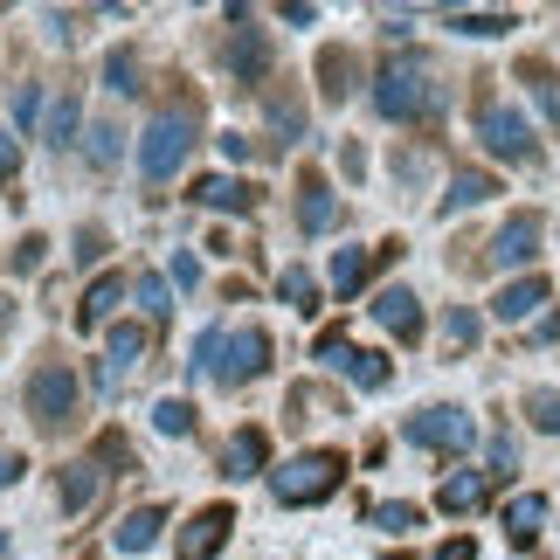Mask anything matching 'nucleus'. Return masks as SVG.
Wrapping results in <instances>:
<instances>
[{
	"label": "nucleus",
	"instance_id": "1",
	"mask_svg": "<svg viewBox=\"0 0 560 560\" xmlns=\"http://www.w3.org/2000/svg\"><path fill=\"white\" fill-rule=\"evenodd\" d=\"M194 139H201V97H174L166 112H153V125H145V139H139V174L145 180H174L187 153H194Z\"/></svg>",
	"mask_w": 560,
	"mask_h": 560
},
{
	"label": "nucleus",
	"instance_id": "2",
	"mask_svg": "<svg viewBox=\"0 0 560 560\" xmlns=\"http://www.w3.org/2000/svg\"><path fill=\"white\" fill-rule=\"evenodd\" d=\"M374 112L395 118V125H408V118H436V112H443V83H436V70H429L422 56L387 62V70L374 77Z\"/></svg>",
	"mask_w": 560,
	"mask_h": 560
},
{
	"label": "nucleus",
	"instance_id": "3",
	"mask_svg": "<svg viewBox=\"0 0 560 560\" xmlns=\"http://www.w3.org/2000/svg\"><path fill=\"white\" fill-rule=\"evenodd\" d=\"M339 485H347V457H339V450H298L291 464L270 470V491L284 505H318V499H332Z\"/></svg>",
	"mask_w": 560,
	"mask_h": 560
},
{
	"label": "nucleus",
	"instance_id": "4",
	"mask_svg": "<svg viewBox=\"0 0 560 560\" xmlns=\"http://www.w3.org/2000/svg\"><path fill=\"white\" fill-rule=\"evenodd\" d=\"M77 408H83V381L77 368H62V360H42V368L28 374V416L42 436H62V429L77 422Z\"/></svg>",
	"mask_w": 560,
	"mask_h": 560
},
{
	"label": "nucleus",
	"instance_id": "5",
	"mask_svg": "<svg viewBox=\"0 0 560 560\" xmlns=\"http://www.w3.org/2000/svg\"><path fill=\"white\" fill-rule=\"evenodd\" d=\"M312 360H318V368H332V374H347L353 387H368V395H381V387L395 381V368H387V353H374V347H353V339L339 332V326H326V332H318Z\"/></svg>",
	"mask_w": 560,
	"mask_h": 560
},
{
	"label": "nucleus",
	"instance_id": "6",
	"mask_svg": "<svg viewBox=\"0 0 560 560\" xmlns=\"http://www.w3.org/2000/svg\"><path fill=\"white\" fill-rule=\"evenodd\" d=\"M478 139H485L491 160H512V166H533V160H540L533 125L520 112H505V104H491V97H478Z\"/></svg>",
	"mask_w": 560,
	"mask_h": 560
},
{
	"label": "nucleus",
	"instance_id": "7",
	"mask_svg": "<svg viewBox=\"0 0 560 560\" xmlns=\"http://www.w3.org/2000/svg\"><path fill=\"white\" fill-rule=\"evenodd\" d=\"M401 436L416 443V450H443V457H457V450L478 443V422H470L457 401H436V408H422V416H408Z\"/></svg>",
	"mask_w": 560,
	"mask_h": 560
},
{
	"label": "nucleus",
	"instance_id": "8",
	"mask_svg": "<svg viewBox=\"0 0 560 560\" xmlns=\"http://www.w3.org/2000/svg\"><path fill=\"white\" fill-rule=\"evenodd\" d=\"M264 374H270V332H264V326L222 332V360H214V381H222V387H243V381H264Z\"/></svg>",
	"mask_w": 560,
	"mask_h": 560
},
{
	"label": "nucleus",
	"instance_id": "9",
	"mask_svg": "<svg viewBox=\"0 0 560 560\" xmlns=\"http://www.w3.org/2000/svg\"><path fill=\"white\" fill-rule=\"evenodd\" d=\"M229 21H235V28H229V42H222V62H229V77H235V83H264V77H270V35L256 28V21H249L243 8H235Z\"/></svg>",
	"mask_w": 560,
	"mask_h": 560
},
{
	"label": "nucleus",
	"instance_id": "10",
	"mask_svg": "<svg viewBox=\"0 0 560 560\" xmlns=\"http://www.w3.org/2000/svg\"><path fill=\"white\" fill-rule=\"evenodd\" d=\"M229 533H235V505H201L194 520L174 533V553L180 560H214L229 547Z\"/></svg>",
	"mask_w": 560,
	"mask_h": 560
},
{
	"label": "nucleus",
	"instance_id": "11",
	"mask_svg": "<svg viewBox=\"0 0 560 560\" xmlns=\"http://www.w3.org/2000/svg\"><path fill=\"white\" fill-rule=\"evenodd\" d=\"M145 360V326H112V339H104V360H97V395H118L125 374H132Z\"/></svg>",
	"mask_w": 560,
	"mask_h": 560
},
{
	"label": "nucleus",
	"instance_id": "12",
	"mask_svg": "<svg viewBox=\"0 0 560 560\" xmlns=\"http://www.w3.org/2000/svg\"><path fill=\"white\" fill-rule=\"evenodd\" d=\"M540 235H547V229H540V214L520 208L499 235H491V264H499V270H526L533 256H540Z\"/></svg>",
	"mask_w": 560,
	"mask_h": 560
},
{
	"label": "nucleus",
	"instance_id": "13",
	"mask_svg": "<svg viewBox=\"0 0 560 560\" xmlns=\"http://www.w3.org/2000/svg\"><path fill=\"white\" fill-rule=\"evenodd\" d=\"M368 312H374V318H381V326L395 332V339H408V347L422 339V298L408 291V284H387V291H374V305H368Z\"/></svg>",
	"mask_w": 560,
	"mask_h": 560
},
{
	"label": "nucleus",
	"instance_id": "14",
	"mask_svg": "<svg viewBox=\"0 0 560 560\" xmlns=\"http://www.w3.org/2000/svg\"><path fill=\"white\" fill-rule=\"evenodd\" d=\"M125 291H132V277H118V270H104L91 291L77 298V332H104L112 326V312L125 305Z\"/></svg>",
	"mask_w": 560,
	"mask_h": 560
},
{
	"label": "nucleus",
	"instance_id": "15",
	"mask_svg": "<svg viewBox=\"0 0 560 560\" xmlns=\"http://www.w3.org/2000/svg\"><path fill=\"white\" fill-rule=\"evenodd\" d=\"M332 222H339V194L326 187V174H312V166H305V174H298V229L326 235Z\"/></svg>",
	"mask_w": 560,
	"mask_h": 560
},
{
	"label": "nucleus",
	"instance_id": "16",
	"mask_svg": "<svg viewBox=\"0 0 560 560\" xmlns=\"http://www.w3.org/2000/svg\"><path fill=\"white\" fill-rule=\"evenodd\" d=\"M187 201L194 208H214V214H249L256 208V187L249 180H229V174H201L187 187Z\"/></svg>",
	"mask_w": 560,
	"mask_h": 560
},
{
	"label": "nucleus",
	"instance_id": "17",
	"mask_svg": "<svg viewBox=\"0 0 560 560\" xmlns=\"http://www.w3.org/2000/svg\"><path fill=\"white\" fill-rule=\"evenodd\" d=\"M547 298H553V291H547V277H533V270H526V277H512V284H505L499 298H491V318H505V326H520V318L547 312Z\"/></svg>",
	"mask_w": 560,
	"mask_h": 560
},
{
	"label": "nucleus",
	"instance_id": "18",
	"mask_svg": "<svg viewBox=\"0 0 560 560\" xmlns=\"http://www.w3.org/2000/svg\"><path fill=\"white\" fill-rule=\"evenodd\" d=\"M264 464H270V436L264 429H235L222 450V478H264Z\"/></svg>",
	"mask_w": 560,
	"mask_h": 560
},
{
	"label": "nucleus",
	"instance_id": "19",
	"mask_svg": "<svg viewBox=\"0 0 560 560\" xmlns=\"http://www.w3.org/2000/svg\"><path fill=\"white\" fill-rule=\"evenodd\" d=\"M104 478H112V470H97L91 457H77V464H62L56 491H62V505H70V512H91L104 499Z\"/></svg>",
	"mask_w": 560,
	"mask_h": 560
},
{
	"label": "nucleus",
	"instance_id": "20",
	"mask_svg": "<svg viewBox=\"0 0 560 560\" xmlns=\"http://www.w3.org/2000/svg\"><path fill=\"white\" fill-rule=\"evenodd\" d=\"M540 526H547V499H540V491H520V499L505 505V540L512 547H533V540H540Z\"/></svg>",
	"mask_w": 560,
	"mask_h": 560
},
{
	"label": "nucleus",
	"instance_id": "21",
	"mask_svg": "<svg viewBox=\"0 0 560 560\" xmlns=\"http://www.w3.org/2000/svg\"><path fill=\"white\" fill-rule=\"evenodd\" d=\"M160 526H166V505H139V512H125V520H118L112 540H118V553H145V547L160 540Z\"/></svg>",
	"mask_w": 560,
	"mask_h": 560
},
{
	"label": "nucleus",
	"instance_id": "22",
	"mask_svg": "<svg viewBox=\"0 0 560 560\" xmlns=\"http://www.w3.org/2000/svg\"><path fill=\"white\" fill-rule=\"evenodd\" d=\"M485 499H491V470H457V478H443V491H436L443 512H478Z\"/></svg>",
	"mask_w": 560,
	"mask_h": 560
},
{
	"label": "nucleus",
	"instance_id": "23",
	"mask_svg": "<svg viewBox=\"0 0 560 560\" xmlns=\"http://www.w3.org/2000/svg\"><path fill=\"white\" fill-rule=\"evenodd\" d=\"M353 77H360V56L353 49H339V42H332V49H318V91H326L332 104L353 91Z\"/></svg>",
	"mask_w": 560,
	"mask_h": 560
},
{
	"label": "nucleus",
	"instance_id": "24",
	"mask_svg": "<svg viewBox=\"0 0 560 560\" xmlns=\"http://www.w3.org/2000/svg\"><path fill=\"white\" fill-rule=\"evenodd\" d=\"M264 112H270V132H277V145L305 139V97H298V91H264Z\"/></svg>",
	"mask_w": 560,
	"mask_h": 560
},
{
	"label": "nucleus",
	"instance_id": "25",
	"mask_svg": "<svg viewBox=\"0 0 560 560\" xmlns=\"http://www.w3.org/2000/svg\"><path fill=\"white\" fill-rule=\"evenodd\" d=\"M520 83L533 91V104L553 118V132H560V77H553V62H540V56H526L520 62Z\"/></svg>",
	"mask_w": 560,
	"mask_h": 560
},
{
	"label": "nucleus",
	"instance_id": "26",
	"mask_svg": "<svg viewBox=\"0 0 560 560\" xmlns=\"http://www.w3.org/2000/svg\"><path fill=\"white\" fill-rule=\"evenodd\" d=\"M499 194V180L485 174V166H464L457 180H450V194H443V214H464V208H478V201H491Z\"/></svg>",
	"mask_w": 560,
	"mask_h": 560
},
{
	"label": "nucleus",
	"instance_id": "27",
	"mask_svg": "<svg viewBox=\"0 0 560 560\" xmlns=\"http://www.w3.org/2000/svg\"><path fill=\"white\" fill-rule=\"evenodd\" d=\"M368 277H374V249H339L332 256V291L339 298H360V291H368Z\"/></svg>",
	"mask_w": 560,
	"mask_h": 560
},
{
	"label": "nucleus",
	"instance_id": "28",
	"mask_svg": "<svg viewBox=\"0 0 560 560\" xmlns=\"http://www.w3.org/2000/svg\"><path fill=\"white\" fill-rule=\"evenodd\" d=\"M277 298H284L298 318H312V312H318V277H312L305 264H291L284 277H277Z\"/></svg>",
	"mask_w": 560,
	"mask_h": 560
},
{
	"label": "nucleus",
	"instance_id": "29",
	"mask_svg": "<svg viewBox=\"0 0 560 560\" xmlns=\"http://www.w3.org/2000/svg\"><path fill=\"white\" fill-rule=\"evenodd\" d=\"M450 28H457V35H505V28H520V14H505V8H491V14H478V8H470V14H450Z\"/></svg>",
	"mask_w": 560,
	"mask_h": 560
},
{
	"label": "nucleus",
	"instance_id": "30",
	"mask_svg": "<svg viewBox=\"0 0 560 560\" xmlns=\"http://www.w3.org/2000/svg\"><path fill=\"white\" fill-rule=\"evenodd\" d=\"M368 520H374L381 533H416V526H422V505H401V499H381V505H368Z\"/></svg>",
	"mask_w": 560,
	"mask_h": 560
},
{
	"label": "nucleus",
	"instance_id": "31",
	"mask_svg": "<svg viewBox=\"0 0 560 560\" xmlns=\"http://www.w3.org/2000/svg\"><path fill=\"white\" fill-rule=\"evenodd\" d=\"M478 332H485V318L478 312H470V305H450V318H443V339H450V347H478Z\"/></svg>",
	"mask_w": 560,
	"mask_h": 560
},
{
	"label": "nucleus",
	"instance_id": "32",
	"mask_svg": "<svg viewBox=\"0 0 560 560\" xmlns=\"http://www.w3.org/2000/svg\"><path fill=\"white\" fill-rule=\"evenodd\" d=\"M104 83H112L118 97H132L139 91V56L132 49H112V56H104Z\"/></svg>",
	"mask_w": 560,
	"mask_h": 560
},
{
	"label": "nucleus",
	"instance_id": "33",
	"mask_svg": "<svg viewBox=\"0 0 560 560\" xmlns=\"http://www.w3.org/2000/svg\"><path fill=\"white\" fill-rule=\"evenodd\" d=\"M132 298H139V312L153 318V326H160L166 312H174V291H166V277H139V284H132Z\"/></svg>",
	"mask_w": 560,
	"mask_h": 560
},
{
	"label": "nucleus",
	"instance_id": "34",
	"mask_svg": "<svg viewBox=\"0 0 560 560\" xmlns=\"http://www.w3.org/2000/svg\"><path fill=\"white\" fill-rule=\"evenodd\" d=\"M91 464H97V470H104V464H112V470H139V457H132V443H125L118 429H104V436H97V450H91Z\"/></svg>",
	"mask_w": 560,
	"mask_h": 560
},
{
	"label": "nucleus",
	"instance_id": "35",
	"mask_svg": "<svg viewBox=\"0 0 560 560\" xmlns=\"http://www.w3.org/2000/svg\"><path fill=\"white\" fill-rule=\"evenodd\" d=\"M153 422H160V436H194V401L166 395V401L153 408Z\"/></svg>",
	"mask_w": 560,
	"mask_h": 560
},
{
	"label": "nucleus",
	"instance_id": "36",
	"mask_svg": "<svg viewBox=\"0 0 560 560\" xmlns=\"http://www.w3.org/2000/svg\"><path fill=\"white\" fill-rule=\"evenodd\" d=\"M526 422H533V429H547V436H560V395L533 387V395H526Z\"/></svg>",
	"mask_w": 560,
	"mask_h": 560
},
{
	"label": "nucleus",
	"instance_id": "37",
	"mask_svg": "<svg viewBox=\"0 0 560 560\" xmlns=\"http://www.w3.org/2000/svg\"><path fill=\"white\" fill-rule=\"evenodd\" d=\"M42 139H49V145H70V139H77V97H62L56 112H49V125H42Z\"/></svg>",
	"mask_w": 560,
	"mask_h": 560
},
{
	"label": "nucleus",
	"instance_id": "38",
	"mask_svg": "<svg viewBox=\"0 0 560 560\" xmlns=\"http://www.w3.org/2000/svg\"><path fill=\"white\" fill-rule=\"evenodd\" d=\"M42 249H49V235H21V249L8 256V270H14V277H35V270H42Z\"/></svg>",
	"mask_w": 560,
	"mask_h": 560
},
{
	"label": "nucleus",
	"instance_id": "39",
	"mask_svg": "<svg viewBox=\"0 0 560 560\" xmlns=\"http://www.w3.org/2000/svg\"><path fill=\"white\" fill-rule=\"evenodd\" d=\"M214 360H222V332H201V339H194V360H187V374H214Z\"/></svg>",
	"mask_w": 560,
	"mask_h": 560
},
{
	"label": "nucleus",
	"instance_id": "40",
	"mask_svg": "<svg viewBox=\"0 0 560 560\" xmlns=\"http://www.w3.org/2000/svg\"><path fill=\"white\" fill-rule=\"evenodd\" d=\"M312 416H326V395L318 387H291V422H312Z\"/></svg>",
	"mask_w": 560,
	"mask_h": 560
},
{
	"label": "nucleus",
	"instance_id": "41",
	"mask_svg": "<svg viewBox=\"0 0 560 560\" xmlns=\"http://www.w3.org/2000/svg\"><path fill=\"white\" fill-rule=\"evenodd\" d=\"M35 112H42V83H14V118H21V132L35 125Z\"/></svg>",
	"mask_w": 560,
	"mask_h": 560
},
{
	"label": "nucleus",
	"instance_id": "42",
	"mask_svg": "<svg viewBox=\"0 0 560 560\" xmlns=\"http://www.w3.org/2000/svg\"><path fill=\"white\" fill-rule=\"evenodd\" d=\"M118 160V125H97L91 132V166H112Z\"/></svg>",
	"mask_w": 560,
	"mask_h": 560
},
{
	"label": "nucleus",
	"instance_id": "43",
	"mask_svg": "<svg viewBox=\"0 0 560 560\" xmlns=\"http://www.w3.org/2000/svg\"><path fill=\"white\" fill-rule=\"evenodd\" d=\"M21 470H28V457H21L14 443H0V491H8V485H21Z\"/></svg>",
	"mask_w": 560,
	"mask_h": 560
},
{
	"label": "nucleus",
	"instance_id": "44",
	"mask_svg": "<svg viewBox=\"0 0 560 560\" xmlns=\"http://www.w3.org/2000/svg\"><path fill=\"white\" fill-rule=\"evenodd\" d=\"M174 284H180V291H194V284H201V264H194L187 249H174Z\"/></svg>",
	"mask_w": 560,
	"mask_h": 560
},
{
	"label": "nucleus",
	"instance_id": "45",
	"mask_svg": "<svg viewBox=\"0 0 560 560\" xmlns=\"http://www.w3.org/2000/svg\"><path fill=\"white\" fill-rule=\"evenodd\" d=\"M436 560H478V540H470V533H457V540L436 547Z\"/></svg>",
	"mask_w": 560,
	"mask_h": 560
},
{
	"label": "nucleus",
	"instance_id": "46",
	"mask_svg": "<svg viewBox=\"0 0 560 560\" xmlns=\"http://www.w3.org/2000/svg\"><path fill=\"white\" fill-rule=\"evenodd\" d=\"M97 256H104V229H83L77 235V264H97Z\"/></svg>",
	"mask_w": 560,
	"mask_h": 560
},
{
	"label": "nucleus",
	"instance_id": "47",
	"mask_svg": "<svg viewBox=\"0 0 560 560\" xmlns=\"http://www.w3.org/2000/svg\"><path fill=\"white\" fill-rule=\"evenodd\" d=\"M560 339V312H540V326H533V347H553Z\"/></svg>",
	"mask_w": 560,
	"mask_h": 560
},
{
	"label": "nucleus",
	"instance_id": "48",
	"mask_svg": "<svg viewBox=\"0 0 560 560\" xmlns=\"http://www.w3.org/2000/svg\"><path fill=\"white\" fill-rule=\"evenodd\" d=\"M339 166H347V174H353V180H360V174H368V153H360V145H353V139H347V145H339Z\"/></svg>",
	"mask_w": 560,
	"mask_h": 560
},
{
	"label": "nucleus",
	"instance_id": "49",
	"mask_svg": "<svg viewBox=\"0 0 560 560\" xmlns=\"http://www.w3.org/2000/svg\"><path fill=\"white\" fill-rule=\"evenodd\" d=\"M14 166H21V145H14L8 132H0V180H8V174H14Z\"/></svg>",
	"mask_w": 560,
	"mask_h": 560
},
{
	"label": "nucleus",
	"instance_id": "50",
	"mask_svg": "<svg viewBox=\"0 0 560 560\" xmlns=\"http://www.w3.org/2000/svg\"><path fill=\"white\" fill-rule=\"evenodd\" d=\"M8 318H14V305H8V298H0V332H8Z\"/></svg>",
	"mask_w": 560,
	"mask_h": 560
},
{
	"label": "nucleus",
	"instance_id": "51",
	"mask_svg": "<svg viewBox=\"0 0 560 560\" xmlns=\"http://www.w3.org/2000/svg\"><path fill=\"white\" fill-rule=\"evenodd\" d=\"M0 553H8V540H0Z\"/></svg>",
	"mask_w": 560,
	"mask_h": 560
}]
</instances>
